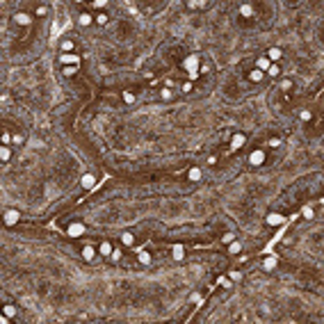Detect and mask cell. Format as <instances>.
Segmentation results:
<instances>
[{
    "mask_svg": "<svg viewBox=\"0 0 324 324\" xmlns=\"http://www.w3.org/2000/svg\"><path fill=\"white\" fill-rule=\"evenodd\" d=\"M196 66H199V57H196V55H189L187 60H185V69L192 73V71H196Z\"/></svg>",
    "mask_w": 324,
    "mask_h": 324,
    "instance_id": "obj_1",
    "label": "cell"
},
{
    "mask_svg": "<svg viewBox=\"0 0 324 324\" xmlns=\"http://www.w3.org/2000/svg\"><path fill=\"white\" fill-rule=\"evenodd\" d=\"M19 212H16V210H7V215H5V224H7V226H14V224L16 222H19Z\"/></svg>",
    "mask_w": 324,
    "mask_h": 324,
    "instance_id": "obj_2",
    "label": "cell"
},
{
    "mask_svg": "<svg viewBox=\"0 0 324 324\" xmlns=\"http://www.w3.org/2000/svg\"><path fill=\"white\" fill-rule=\"evenodd\" d=\"M82 233H85L82 224H71V226H69V235H73V238H80Z\"/></svg>",
    "mask_w": 324,
    "mask_h": 324,
    "instance_id": "obj_3",
    "label": "cell"
},
{
    "mask_svg": "<svg viewBox=\"0 0 324 324\" xmlns=\"http://www.w3.org/2000/svg\"><path fill=\"white\" fill-rule=\"evenodd\" d=\"M283 222H285V217H283V215H276V212H272V215L267 217V224H269V226H279V224H283Z\"/></svg>",
    "mask_w": 324,
    "mask_h": 324,
    "instance_id": "obj_4",
    "label": "cell"
},
{
    "mask_svg": "<svg viewBox=\"0 0 324 324\" xmlns=\"http://www.w3.org/2000/svg\"><path fill=\"white\" fill-rule=\"evenodd\" d=\"M249 160H251V164H256V167H258V164H263V160H265V153H263V151H253V153H251V158H249Z\"/></svg>",
    "mask_w": 324,
    "mask_h": 324,
    "instance_id": "obj_5",
    "label": "cell"
},
{
    "mask_svg": "<svg viewBox=\"0 0 324 324\" xmlns=\"http://www.w3.org/2000/svg\"><path fill=\"white\" fill-rule=\"evenodd\" d=\"M14 21L19 23V25H27V23H30V16L21 11V14H16V16H14Z\"/></svg>",
    "mask_w": 324,
    "mask_h": 324,
    "instance_id": "obj_6",
    "label": "cell"
},
{
    "mask_svg": "<svg viewBox=\"0 0 324 324\" xmlns=\"http://www.w3.org/2000/svg\"><path fill=\"white\" fill-rule=\"evenodd\" d=\"M281 55H283V53H281L279 48H269V50H267V60H274V62H276V60H281Z\"/></svg>",
    "mask_w": 324,
    "mask_h": 324,
    "instance_id": "obj_7",
    "label": "cell"
},
{
    "mask_svg": "<svg viewBox=\"0 0 324 324\" xmlns=\"http://www.w3.org/2000/svg\"><path fill=\"white\" fill-rule=\"evenodd\" d=\"M82 187H87V189L94 187V176H91V173H85L82 176Z\"/></svg>",
    "mask_w": 324,
    "mask_h": 324,
    "instance_id": "obj_8",
    "label": "cell"
},
{
    "mask_svg": "<svg viewBox=\"0 0 324 324\" xmlns=\"http://www.w3.org/2000/svg\"><path fill=\"white\" fill-rule=\"evenodd\" d=\"M62 62H64V64H69V62L78 64V62H80V57H78V55H62Z\"/></svg>",
    "mask_w": 324,
    "mask_h": 324,
    "instance_id": "obj_9",
    "label": "cell"
},
{
    "mask_svg": "<svg viewBox=\"0 0 324 324\" xmlns=\"http://www.w3.org/2000/svg\"><path fill=\"white\" fill-rule=\"evenodd\" d=\"M137 258H139V263H144V265H148V263H151V253H146L144 249L139 251V256H137Z\"/></svg>",
    "mask_w": 324,
    "mask_h": 324,
    "instance_id": "obj_10",
    "label": "cell"
},
{
    "mask_svg": "<svg viewBox=\"0 0 324 324\" xmlns=\"http://www.w3.org/2000/svg\"><path fill=\"white\" fill-rule=\"evenodd\" d=\"M240 146H244V135H235L233 137V148H240Z\"/></svg>",
    "mask_w": 324,
    "mask_h": 324,
    "instance_id": "obj_11",
    "label": "cell"
},
{
    "mask_svg": "<svg viewBox=\"0 0 324 324\" xmlns=\"http://www.w3.org/2000/svg\"><path fill=\"white\" fill-rule=\"evenodd\" d=\"M82 258H85V260H91V258H94V249H91V247H85V249H82Z\"/></svg>",
    "mask_w": 324,
    "mask_h": 324,
    "instance_id": "obj_12",
    "label": "cell"
},
{
    "mask_svg": "<svg viewBox=\"0 0 324 324\" xmlns=\"http://www.w3.org/2000/svg\"><path fill=\"white\" fill-rule=\"evenodd\" d=\"M249 78H251L253 82H260V80H263V71H251V73H249Z\"/></svg>",
    "mask_w": 324,
    "mask_h": 324,
    "instance_id": "obj_13",
    "label": "cell"
},
{
    "mask_svg": "<svg viewBox=\"0 0 324 324\" xmlns=\"http://www.w3.org/2000/svg\"><path fill=\"white\" fill-rule=\"evenodd\" d=\"M121 242H123V244H128V247H130V244H132V242H135V238H132V235H130V233H123V235H121Z\"/></svg>",
    "mask_w": 324,
    "mask_h": 324,
    "instance_id": "obj_14",
    "label": "cell"
},
{
    "mask_svg": "<svg viewBox=\"0 0 324 324\" xmlns=\"http://www.w3.org/2000/svg\"><path fill=\"white\" fill-rule=\"evenodd\" d=\"M267 73H269V76H279V73H281V69L276 66V64H269V66H267Z\"/></svg>",
    "mask_w": 324,
    "mask_h": 324,
    "instance_id": "obj_15",
    "label": "cell"
},
{
    "mask_svg": "<svg viewBox=\"0 0 324 324\" xmlns=\"http://www.w3.org/2000/svg\"><path fill=\"white\" fill-rule=\"evenodd\" d=\"M101 253H103V256H110V253H112V247H110L107 242H103V244H101Z\"/></svg>",
    "mask_w": 324,
    "mask_h": 324,
    "instance_id": "obj_16",
    "label": "cell"
},
{
    "mask_svg": "<svg viewBox=\"0 0 324 324\" xmlns=\"http://www.w3.org/2000/svg\"><path fill=\"white\" fill-rule=\"evenodd\" d=\"M240 11H242V16H251V14H253L251 5H242V9H240Z\"/></svg>",
    "mask_w": 324,
    "mask_h": 324,
    "instance_id": "obj_17",
    "label": "cell"
},
{
    "mask_svg": "<svg viewBox=\"0 0 324 324\" xmlns=\"http://www.w3.org/2000/svg\"><path fill=\"white\" fill-rule=\"evenodd\" d=\"M201 178V171L199 169H189V181H199Z\"/></svg>",
    "mask_w": 324,
    "mask_h": 324,
    "instance_id": "obj_18",
    "label": "cell"
},
{
    "mask_svg": "<svg viewBox=\"0 0 324 324\" xmlns=\"http://www.w3.org/2000/svg\"><path fill=\"white\" fill-rule=\"evenodd\" d=\"M276 267V258H267L265 260V269H274Z\"/></svg>",
    "mask_w": 324,
    "mask_h": 324,
    "instance_id": "obj_19",
    "label": "cell"
},
{
    "mask_svg": "<svg viewBox=\"0 0 324 324\" xmlns=\"http://www.w3.org/2000/svg\"><path fill=\"white\" fill-rule=\"evenodd\" d=\"M173 258H176V260L183 258V247H173Z\"/></svg>",
    "mask_w": 324,
    "mask_h": 324,
    "instance_id": "obj_20",
    "label": "cell"
},
{
    "mask_svg": "<svg viewBox=\"0 0 324 324\" xmlns=\"http://www.w3.org/2000/svg\"><path fill=\"white\" fill-rule=\"evenodd\" d=\"M89 23H91V16H89V14H82V16H80V25H89Z\"/></svg>",
    "mask_w": 324,
    "mask_h": 324,
    "instance_id": "obj_21",
    "label": "cell"
},
{
    "mask_svg": "<svg viewBox=\"0 0 324 324\" xmlns=\"http://www.w3.org/2000/svg\"><path fill=\"white\" fill-rule=\"evenodd\" d=\"M5 315H7V317L16 315V308H14V306H5Z\"/></svg>",
    "mask_w": 324,
    "mask_h": 324,
    "instance_id": "obj_22",
    "label": "cell"
},
{
    "mask_svg": "<svg viewBox=\"0 0 324 324\" xmlns=\"http://www.w3.org/2000/svg\"><path fill=\"white\" fill-rule=\"evenodd\" d=\"M206 2H196V0H192V2H187V7L189 9H199V7H203Z\"/></svg>",
    "mask_w": 324,
    "mask_h": 324,
    "instance_id": "obj_23",
    "label": "cell"
},
{
    "mask_svg": "<svg viewBox=\"0 0 324 324\" xmlns=\"http://www.w3.org/2000/svg\"><path fill=\"white\" fill-rule=\"evenodd\" d=\"M240 249H242V247H240V242H231V253H238Z\"/></svg>",
    "mask_w": 324,
    "mask_h": 324,
    "instance_id": "obj_24",
    "label": "cell"
},
{
    "mask_svg": "<svg viewBox=\"0 0 324 324\" xmlns=\"http://www.w3.org/2000/svg\"><path fill=\"white\" fill-rule=\"evenodd\" d=\"M9 155H11V153H9V148H2V151H0V158H2L5 162L9 160Z\"/></svg>",
    "mask_w": 324,
    "mask_h": 324,
    "instance_id": "obj_25",
    "label": "cell"
},
{
    "mask_svg": "<svg viewBox=\"0 0 324 324\" xmlns=\"http://www.w3.org/2000/svg\"><path fill=\"white\" fill-rule=\"evenodd\" d=\"M123 101H126V103H132V101H135V96H132L130 91H123Z\"/></svg>",
    "mask_w": 324,
    "mask_h": 324,
    "instance_id": "obj_26",
    "label": "cell"
},
{
    "mask_svg": "<svg viewBox=\"0 0 324 324\" xmlns=\"http://www.w3.org/2000/svg\"><path fill=\"white\" fill-rule=\"evenodd\" d=\"M290 87H292V82H290V80H283V82H281V89H283V91H288Z\"/></svg>",
    "mask_w": 324,
    "mask_h": 324,
    "instance_id": "obj_27",
    "label": "cell"
},
{
    "mask_svg": "<svg viewBox=\"0 0 324 324\" xmlns=\"http://www.w3.org/2000/svg\"><path fill=\"white\" fill-rule=\"evenodd\" d=\"M258 66H260V69H267V66H269V60H267V57H263V60L258 62Z\"/></svg>",
    "mask_w": 324,
    "mask_h": 324,
    "instance_id": "obj_28",
    "label": "cell"
},
{
    "mask_svg": "<svg viewBox=\"0 0 324 324\" xmlns=\"http://www.w3.org/2000/svg\"><path fill=\"white\" fill-rule=\"evenodd\" d=\"M301 215H304L306 219H310V217H313V210H310V208H304V212H301Z\"/></svg>",
    "mask_w": 324,
    "mask_h": 324,
    "instance_id": "obj_29",
    "label": "cell"
},
{
    "mask_svg": "<svg viewBox=\"0 0 324 324\" xmlns=\"http://www.w3.org/2000/svg\"><path fill=\"white\" fill-rule=\"evenodd\" d=\"M231 279H233V281H240L242 274H240V272H231Z\"/></svg>",
    "mask_w": 324,
    "mask_h": 324,
    "instance_id": "obj_30",
    "label": "cell"
},
{
    "mask_svg": "<svg viewBox=\"0 0 324 324\" xmlns=\"http://www.w3.org/2000/svg\"><path fill=\"white\" fill-rule=\"evenodd\" d=\"M76 73V66H69V69H64V76H73Z\"/></svg>",
    "mask_w": 324,
    "mask_h": 324,
    "instance_id": "obj_31",
    "label": "cell"
},
{
    "mask_svg": "<svg viewBox=\"0 0 324 324\" xmlns=\"http://www.w3.org/2000/svg\"><path fill=\"white\" fill-rule=\"evenodd\" d=\"M62 48H64V50H71L73 44H71V41H64V44H62Z\"/></svg>",
    "mask_w": 324,
    "mask_h": 324,
    "instance_id": "obj_32",
    "label": "cell"
},
{
    "mask_svg": "<svg viewBox=\"0 0 324 324\" xmlns=\"http://www.w3.org/2000/svg\"><path fill=\"white\" fill-rule=\"evenodd\" d=\"M301 119H304V121L310 119V112H308V110H304V112H301Z\"/></svg>",
    "mask_w": 324,
    "mask_h": 324,
    "instance_id": "obj_33",
    "label": "cell"
},
{
    "mask_svg": "<svg viewBox=\"0 0 324 324\" xmlns=\"http://www.w3.org/2000/svg\"><path fill=\"white\" fill-rule=\"evenodd\" d=\"M96 21H98V23H107V16H105V14H101V16H98Z\"/></svg>",
    "mask_w": 324,
    "mask_h": 324,
    "instance_id": "obj_34",
    "label": "cell"
}]
</instances>
